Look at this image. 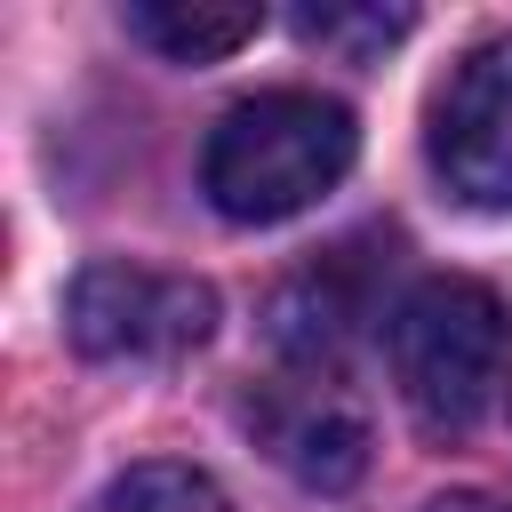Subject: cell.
<instances>
[{
	"label": "cell",
	"instance_id": "1",
	"mask_svg": "<svg viewBox=\"0 0 512 512\" xmlns=\"http://www.w3.org/2000/svg\"><path fill=\"white\" fill-rule=\"evenodd\" d=\"M352 152H360V128L336 96L264 88V96H240L232 112H216V128L200 144V192L232 224H288L320 192L344 184Z\"/></svg>",
	"mask_w": 512,
	"mask_h": 512
},
{
	"label": "cell",
	"instance_id": "2",
	"mask_svg": "<svg viewBox=\"0 0 512 512\" xmlns=\"http://www.w3.org/2000/svg\"><path fill=\"white\" fill-rule=\"evenodd\" d=\"M392 376L408 416L432 440H456L488 416L496 384H504V304L488 280L440 272L416 280L392 312Z\"/></svg>",
	"mask_w": 512,
	"mask_h": 512
},
{
	"label": "cell",
	"instance_id": "3",
	"mask_svg": "<svg viewBox=\"0 0 512 512\" xmlns=\"http://www.w3.org/2000/svg\"><path fill=\"white\" fill-rule=\"evenodd\" d=\"M64 328L88 360H176L200 352L216 328V288L192 272L144 264H88L64 296Z\"/></svg>",
	"mask_w": 512,
	"mask_h": 512
},
{
	"label": "cell",
	"instance_id": "4",
	"mask_svg": "<svg viewBox=\"0 0 512 512\" xmlns=\"http://www.w3.org/2000/svg\"><path fill=\"white\" fill-rule=\"evenodd\" d=\"M432 168L464 208H512V32L480 40L432 96Z\"/></svg>",
	"mask_w": 512,
	"mask_h": 512
},
{
	"label": "cell",
	"instance_id": "5",
	"mask_svg": "<svg viewBox=\"0 0 512 512\" xmlns=\"http://www.w3.org/2000/svg\"><path fill=\"white\" fill-rule=\"evenodd\" d=\"M248 416H256V440L272 448V464H288L304 488H352L368 464V416L336 368L272 376Z\"/></svg>",
	"mask_w": 512,
	"mask_h": 512
},
{
	"label": "cell",
	"instance_id": "6",
	"mask_svg": "<svg viewBox=\"0 0 512 512\" xmlns=\"http://www.w3.org/2000/svg\"><path fill=\"white\" fill-rule=\"evenodd\" d=\"M128 32L144 48H160L168 64H224L232 48H248L264 32L256 0H136Z\"/></svg>",
	"mask_w": 512,
	"mask_h": 512
},
{
	"label": "cell",
	"instance_id": "7",
	"mask_svg": "<svg viewBox=\"0 0 512 512\" xmlns=\"http://www.w3.org/2000/svg\"><path fill=\"white\" fill-rule=\"evenodd\" d=\"M88 512H232V504L192 464H128L120 480H104V496Z\"/></svg>",
	"mask_w": 512,
	"mask_h": 512
},
{
	"label": "cell",
	"instance_id": "8",
	"mask_svg": "<svg viewBox=\"0 0 512 512\" xmlns=\"http://www.w3.org/2000/svg\"><path fill=\"white\" fill-rule=\"evenodd\" d=\"M408 8H304L296 16V32L312 40V48H328V56H344V64H368V56H384L392 40H408Z\"/></svg>",
	"mask_w": 512,
	"mask_h": 512
},
{
	"label": "cell",
	"instance_id": "9",
	"mask_svg": "<svg viewBox=\"0 0 512 512\" xmlns=\"http://www.w3.org/2000/svg\"><path fill=\"white\" fill-rule=\"evenodd\" d=\"M424 512H512L504 496H472V488H456V496H432Z\"/></svg>",
	"mask_w": 512,
	"mask_h": 512
}]
</instances>
